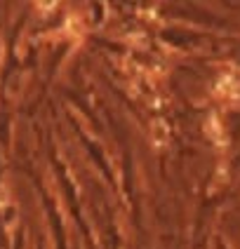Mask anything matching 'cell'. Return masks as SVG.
Instances as JSON below:
<instances>
[{
	"instance_id": "obj_1",
	"label": "cell",
	"mask_w": 240,
	"mask_h": 249,
	"mask_svg": "<svg viewBox=\"0 0 240 249\" xmlns=\"http://www.w3.org/2000/svg\"><path fill=\"white\" fill-rule=\"evenodd\" d=\"M2 52H5V45H2V40H0V59H2Z\"/></svg>"
}]
</instances>
